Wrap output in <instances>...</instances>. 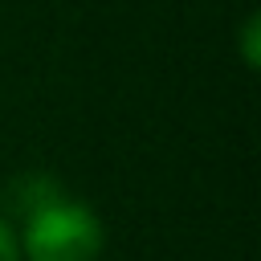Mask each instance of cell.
<instances>
[{
  "label": "cell",
  "instance_id": "obj_2",
  "mask_svg": "<svg viewBox=\"0 0 261 261\" xmlns=\"http://www.w3.org/2000/svg\"><path fill=\"white\" fill-rule=\"evenodd\" d=\"M65 196V188H61V179L57 175H49V171H20V175H12L8 184H4V192H0V220L12 228V224H29L37 212H45L49 204H57Z\"/></svg>",
  "mask_w": 261,
  "mask_h": 261
},
{
  "label": "cell",
  "instance_id": "obj_4",
  "mask_svg": "<svg viewBox=\"0 0 261 261\" xmlns=\"http://www.w3.org/2000/svg\"><path fill=\"white\" fill-rule=\"evenodd\" d=\"M20 257V249H16V237H12V228L0 220V261H16Z\"/></svg>",
  "mask_w": 261,
  "mask_h": 261
},
{
  "label": "cell",
  "instance_id": "obj_3",
  "mask_svg": "<svg viewBox=\"0 0 261 261\" xmlns=\"http://www.w3.org/2000/svg\"><path fill=\"white\" fill-rule=\"evenodd\" d=\"M241 49H245V65L253 69V65H257V16H249V24H245V41H241Z\"/></svg>",
  "mask_w": 261,
  "mask_h": 261
},
{
  "label": "cell",
  "instance_id": "obj_1",
  "mask_svg": "<svg viewBox=\"0 0 261 261\" xmlns=\"http://www.w3.org/2000/svg\"><path fill=\"white\" fill-rule=\"evenodd\" d=\"M24 253L29 261H98L102 220L86 204L61 196L24 224Z\"/></svg>",
  "mask_w": 261,
  "mask_h": 261
}]
</instances>
